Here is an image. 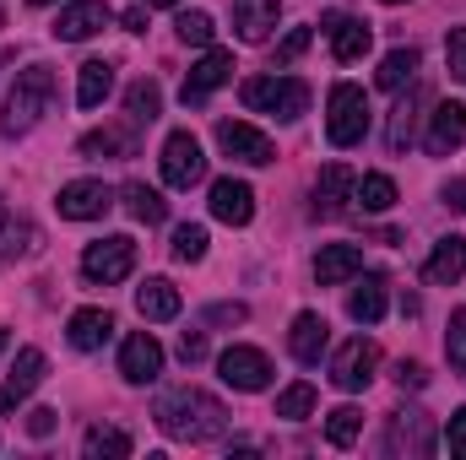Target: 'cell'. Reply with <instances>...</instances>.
Instances as JSON below:
<instances>
[{
  "instance_id": "ba28073f",
  "label": "cell",
  "mask_w": 466,
  "mask_h": 460,
  "mask_svg": "<svg viewBox=\"0 0 466 460\" xmlns=\"http://www.w3.org/2000/svg\"><path fill=\"white\" fill-rule=\"evenodd\" d=\"M218 146L228 152L233 163H249V168L277 163L271 135H266V130H255V125H244V119H223V125H218Z\"/></svg>"
},
{
  "instance_id": "5bb4252c",
  "label": "cell",
  "mask_w": 466,
  "mask_h": 460,
  "mask_svg": "<svg viewBox=\"0 0 466 460\" xmlns=\"http://www.w3.org/2000/svg\"><path fill=\"white\" fill-rule=\"evenodd\" d=\"M352 190H358V174H352L348 163H326L320 179H315V217H342Z\"/></svg>"
},
{
  "instance_id": "ac0fdd59",
  "label": "cell",
  "mask_w": 466,
  "mask_h": 460,
  "mask_svg": "<svg viewBox=\"0 0 466 460\" xmlns=\"http://www.w3.org/2000/svg\"><path fill=\"white\" fill-rule=\"evenodd\" d=\"M277 11H282V0H233V33L244 44H266L277 27Z\"/></svg>"
},
{
  "instance_id": "484cf974",
  "label": "cell",
  "mask_w": 466,
  "mask_h": 460,
  "mask_svg": "<svg viewBox=\"0 0 466 460\" xmlns=\"http://www.w3.org/2000/svg\"><path fill=\"white\" fill-rule=\"evenodd\" d=\"M109 93H115V65H109V60H87V65L76 71V104H82V109H98Z\"/></svg>"
},
{
  "instance_id": "f5cc1de1",
  "label": "cell",
  "mask_w": 466,
  "mask_h": 460,
  "mask_svg": "<svg viewBox=\"0 0 466 460\" xmlns=\"http://www.w3.org/2000/svg\"><path fill=\"white\" fill-rule=\"evenodd\" d=\"M385 5H401V0H385Z\"/></svg>"
},
{
  "instance_id": "2e32d148",
  "label": "cell",
  "mask_w": 466,
  "mask_h": 460,
  "mask_svg": "<svg viewBox=\"0 0 466 460\" xmlns=\"http://www.w3.org/2000/svg\"><path fill=\"white\" fill-rule=\"evenodd\" d=\"M461 141H466V104H434V115H429V135H423L429 157H451Z\"/></svg>"
},
{
  "instance_id": "8992f818",
  "label": "cell",
  "mask_w": 466,
  "mask_h": 460,
  "mask_svg": "<svg viewBox=\"0 0 466 460\" xmlns=\"http://www.w3.org/2000/svg\"><path fill=\"white\" fill-rule=\"evenodd\" d=\"M163 179H168L174 190H190V185L207 179V157H201V141H196L190 130H174V135L163 141Z\"/></svg>"
},
{
  "instance_id": "3957f363",
  "label": "cell",
  "mask_w": 466,
  "mask_h": 460,
  "mask_svg": "<svg viewBox=\"0 0 466 460\" xmlns=\"http://www.w3.org/2000/svg\"><path fill=\"white\" fill-rule=\"evenodd\" d=\"M238 98H244V109L277 115V119H299L309 109V87H304L299 76H249V82L238 87Z\"/></svg>"
},
{
  "instance_id": "d4e9b609",
  "label": "cell",
  "mask_w": 466,
  "mask_h": 460,
  "mask_svg": "<svg viewBox=\"0 0 466 460\" xmlns=\"http://www.w3.org/2000/svg\"><path fill=\"white\" fill-rule=\"evenodd\" d=\"M326 33H331V55H337L342 65H348V60H363V49H369V22H358V16H331Z\"/></svg>"
},
{
  "instance_id": "7402d4cb",
  "label": "cell",
  "mask_w": 466,
  "mask_h": 460,
  "mask_svg": "<svg viewBox=\"0 0 466 460\" xmlns=\"http://www.w3.org/2000/svg\"><path fill=\"white\" fill-rule=\"evenodd\" d=\"M66 336H71L76 352H98V346L115 336V315L109 309H76L71 325H66Z\"/></svg>"
},
{
  "instance_id": "7dc6e473",
  "label": "cell",
  "mask_w": 466,
  "mask_h": 460,
  "mask_svg": "<svg viewBox=\"0 0 466 460\" xmlns=\"http://www.w3.org/2000/svg\"><path fill=\"white\" fill-rule=\"evenodd\" d=\"M440 206H451V212H466V174H461V179H451V185L440 190Z\"/></svg>"
},
{
  "instance_id": "d6986e66",
  "label": "cell",
  "mask_w": 466,
  "mask_h": 460,
  "mask_svg": "<svg viewBox=\"0 0 466 460\" xmlns=\"http://www.w3.org/2000/svg\"><path fill=\"white\" fill-rule=\"evenodd\" d=\"M331 342V325L315 315V309H304V315H293V331H288V346H293V357L299 363H320V352Z\"/></svg>"
},
{
  "instance_id": "ffe728a7",
  "label": "cell",
  "mask_w": 466,
  "mask_h": 460,
  "mask_svg": "<svg viewBox=\"0 0 466 460\" xmlns=\"http://www.w3.org/2000/svg\"><path fill=\"white\" fill-rule=\"evenodd\" d=\"M423 276H429L434 287L461 282V276H466V238H456V233H451V238H440V244H434V255L423 260Z\"/></svg>"
},
{
  "instance_id": "8fae6325",
  "label": "cell",
  "mask_w": 466,
  "mask_h": 460,
  "mask_svg": "<svg viewBox=\"0 0 466 460\" xmlns=\"http://www.w3.org/2000/svg\"><path fill=\"white\" fill-rule=\"evenodd\" d=\"M119 374H125V385H152L163 374V346H157L152 331L125 336V346H119Z\"/></svg>"
},
{
  "instance_id": "f1b7e54d",
  "label": "cell",
  "mask_w": 466,
  "mask_h": 460,
  "mask_svg": "<svg viewBox=\"0 0 466 460\" xmlns=\"http://www.w3.org/2000/svg\"><path fill=\"white\" fill-rule=\"evenodd\" d=\"M82 455H87V460H125V455H130V434L98 423V428H87V434H82Z\"/></svg>"
},
{
  "instance_id": "277c9868",
  "label": "cell",
  "mask_w": 466,
  "mask_h": 460,
  "mask_svg": "<svg viewBox=\"0 0 466 460\" xmlns=\"http://www.w3.org/2000/svg\"><path fill=\"white\" fill-rule=\"evenodd\" d=\"M369 130V93L352 87V82H337L331 98H326V135L331 146H358Z\"/></svg>"
},
{
  "instance_id": "7bdbcfd3",
  "label": "cell",
  "mask_w": 466,
  "mask_h": 460,
  "mask_svg": "<svg viewBox=\"0 0 466 460\" xmlns=\"http://www.w3.org/2000/svg\"><path fill=\"white\" fill-rule=\"evenodd\" d=\"M207 320H212V325H244V320H249V309H244V304H212V309H207Z\"/></svg>"
},
{
  "instance_id": "5b68a950",
  "label": "cell",
  "mask_w": 466,
  "mask_h": 460,
  "mask_svg": "<svg viewBox=\"0 0 466 460\" xmlns=\"http://www.w3.org/2000/svg\"><path fill=\"white\" fill-rule=\"evenodd\" d=\"M130 271H136V238H125V233L98 238V244L82 249V276L98 282V287H115V282H125Z\"/></svg>"
},
{
  "instance_id": "30bf717a",
  "label": "cell",
  "mask_w": 466,
  "mask_h": 460,
  "mask_svg": "<svg viewBox=\"0 0 466 460\" xmlns=\"http://www.w3.org/2000/svg\"><path fill=\"white\" fill-rule=\"evenodd\" d=\"M55 206H60V217H71V223H93V217H104V212L115 206V190H109L104 179H71V185H60Z\"/></svg>"
},
{
  "instance_id": "60d3db41",
  "label": "cell",
  "mask_w": 466,
  "mask_h": 460,
  "mask_svg": "<svg viewBox=\"0 0 466 460\" xmlns=\"http://www.w3.org/2000/svg\"><path fill=\"white\" fill-rule=\"evenodd\" d=\"M309 38H315L309 27H293V33H288V38L277 44V65H293V60H299V55L309 49Z\"/></svg>"
},
{
  "instance_id": "e0dca14e",
  "label": "cell",
  "mask_w": 466,
  "mask_h": 460,
  "mask_svg": "<svg viewBox=\"0 0 466 460\" xmlns=\"http://www.w3.org/2000/svg\"><path fill=\"white\" fill-rule=\"evenodd\" d=\"M212 217L218 223H228V228H244L249 217H255V190L244 185V179H218L212 185Z\"/></svg>"
},
{
  "instance_id": "1f68e13d",
  "label": "cell",
  "mask_w": 466,
  "mask_h": 460,
  "mask_svg": "<svg viewBox=\"0 0 466 460\" xmlns=\"http://www.w3.org/2000/svg\"><path fill=\"white\" fill-rule=\"evenodd\" d=\"M352 201H358L363 212H390V206H396V185H390V174H363L358 190H352Z\"/></svg>"
},
{
  "instance_id": "d6a6232c",
  "label": "cell",
  "mask_w": 466,
  "mask_h": 460,
  "mask_svg": "<svg viewBox=\"0 0 466 460\" xmlns=\"http://www.w3.org/2000/svg\"><path fill=\"white\" fill-rule=\"evenodd\" d=\"M82 152L87 157H130V130H87L82 135Z\"/></svg>"
},
{
  "instance_id": "44dd1931",
  "label": "cell",
  "mask_w": 466,
  "mask_h": 460,
  "mask_svg": "<svg viewBox=\"0 0 466 460\" xmlns=\"http://www.w3.org/2000/svg\"><path fill=\"white\" fill-rule=\"evenodd\" d=\"M363 271V249L358 244H326L320 255H315V276H320V287H337V282H348Z\"/></svg>"
},
{
  "instance_id": "7a4b0ae2",
  "label": "cell",
  "mask_w": 466,
  "mask_h": 460,
  "mask_svg": "<svg viewBox=\"0 0 466 460\" xmlns=\"http://www.w3.org/2000/svg\"><path fill=\"white\" fill-rule=\"evenodd\" d=\"M49 104H55V71H49V65H27V71L16 76L11 98H5L0 130H5V135H27L38 119L49 115Z\"/></svg>"
},
{
  "instance_id": "52a82bcc",
  "label": "cell",
  "mask_w": 466,
  "mask_h": 460,
  "mask_svg": "<svg viewBox=\"0 0 466 460\" xmlns=\"http://www.w3.org/2000/svg\"><path fill=\"white\" fill-rule=\"evenodd\" d=\"M218 374H223V385L233 390H244V395H255V390H266L271 385V357L260 352V346H228L223 357H218Z\"/></svg>"
},
{
  "instance_id": "8d00e7d4",
  "label": "cell",
  "mask_w": 466,
  "mask_h": 460,
  "mask_svg": "<svg viewBox=\"0 0 466 460\" xmlns=\"http://www.w3.org/2000/svg\"><path fill=\"white\" fill-rule=\"evenodd\" d=\"M174 255H179L185 265L207 260V228H201V223H185V228H174Z\"/></svg>"
},
{
  "instance_id": "83f0119b",
  "label": "cell",
  "mask_w": 466,
  "mask_h": 460,
  "mask_svg": "<svg viewBox=\"0 0 466 460\" xmlns=\"http://www.w3.org/2000/svg\"><path fill=\"white\" fill-rule=\"evenodd\" d=\"M125 212H130L136 223H147V228H152V223H163V217H168V201H163L152 185L130 179V185H125Z\"/></svg>"
},
{
  "instance_id": "b9f144b4",
  "label": "cell",
  "mask_w": 466,
  "mask_h": 460,
  "mask_svg": "<svg viewBox=\"0 0 466 460\" xmlns=\"http://www.w3.org/2000/svg\"><path fill=\"white\" fill-rule=\"evenodd\" d=\"M445 450H451V460H466V406H461V412H451V428H445Z\"/></svg>"
},
{
  "instance_id": "e575fe53",
  "label": "cell",
  "mask_w": 466,
  "mask_h": 460,
  "mask_svg": "<svg viewBox=\"0 0 466 460\" xmlns=\"http://www.w3.org/2000/svg\"><path fill=\"white\" fill-rule=\"evenodd\" d=\"M309 412H315V385H309V379H299V385H288V390L277 395V417L299 423V417H309Z\"/></svg>"
},
{
  "instance_id": "4316f807",
  "label": "cell",
  "mask_w": 466,
  "mask_h": 460,
  "mask_svg": "<svg viewBox=\"0 0 466 460\" xmlns=\"http://www.w3.org/2000/svg\"><path fill=\"white\" fill-rule=\"evenodd\" d=\"M348 315L358 320V325H374V320L385 315V276H363V282L352 287Z\"/></svg>"
},
{
  "instance_id": "ee69618b",
  "label": "cell",
  "mask_w": 466,
  "mask_h": 460,
  "mask_svg": "<svg viewBox=\"0 0 466 460\" xmlns=\"http://www.w3.org/2000/svg\"><path fill=\"white\" fill-rule=\"evenodd\" d=\"M396 385H401V390H423V385H429L423 363H396Z\"/></svg>"
},
{
  "instance_id": "681fc988",
  "label": "cell",
  "mask_w": 466,
  "mask_h": 460,
  "mask_svg": "<svg viewBox=\"0 0 466 460\" xmlns=\"http://www.w3.org/2000/svg\"><path fill=\"white\" fill-rule=\"evenodd\" d=\"M147 5H179V0H147Z\"/></svg>"
},
{
  "instance_id": "4fadbf2b",
  "label": "cell",
  "mask_w": 466,
  "mask_h": 460,
  "mask_svg": "<svg viewBox=\"0 0 466 460\" xmlns=\"http://www.w3.org/2000/svg\"><path fill=\"white\" fill-rule=\"evenodd\" d=\"M228 76H233V55H228V49H207V55L190 65V76H185V104H190V109H196V104H207Z\"/></svg>"
},
{
  "instance_id": "f6af8a7d",
  "label": "cell",
  "mask_w": 466,
  "mask_h": 460,
  "mask_svg": "<svg viewBox=\"0 0 466 460\" xmlns=\"http://www.w3.org/2000/svg\"><path fill=\"white\" fill-rule=\"evenodd\" d=\"M27 434H33V439H49V434H55V412H49V406H33V412H27Z\"/></svg>"
},
{
  "instance_id": "9a60e30c",
  "label": "cell",
  "mask_w": 466,
  "mask_h": 460,
  "mask_svg": "<svg viewBox=\"0 0 466 460\" xmlns=\"http://www.w3.org/2000/svg\"><path fill=\"white\" fill-rule=\"evenodd\" d=\"M109 5L104 0H71L66 11H60V22H55V38H66V44H82V38H93V33H104L109 27Z\"/></svg>"
},
{
  "instance_id": "7c38bea8",
  "label": "cell",
  "mask_w": 466,
  "mask_h": 460,
  "mask_svg": "<svg viewBox=\"0 0 466 460\" xmlns=\"http://www.w3.org/2000/svg\"><path fill=\"white\" fill-rule=\"evenodd\" d=\"M44 368H49V357H44L38 346H22V352H16V363H11V379L0 385V412H16V406L38 390Z\"/></svg>"
},
{
  "instance_id": "c3c4849f",
  "label": "cell",
  "mask_w": 466,
  "mask_h": 460,
  "mask_svg": "<svg viewBox=\"0 0 466 460\" xmlns=\"http://www.w3.org/2000/svg\"><path fill=\"white\" fill-rule=\"evenodd\" d=\"M125 33H147V11H141V5L125 11Z\"/></svg>"
},
{
  "instance_id": "816d5d0a",
  "label": "cell",
  "mask_w": 466,
  "mask_h": 460,
  "mask_svg": "<svg viewBox=\"0 0 466 460\" xmlns=\"http://www.w3.org/2000/svg\"><path fill=\"white\" fill-rule=\"evenodd\" d=\"M0 352H5V331H0Z\"/></svg>"
},
{
  "instance_id": "f35d334b",
  "label": "cell",
  "mask_w": 466,
  "mask_h": 460,
  "mask_svg": "<svg viewBox=\"0 0 466 460\" xmlns=\"http://www.w3.org/2000/svg\"><path fill=\"white\" fill-rule=\"evenodd\" d=\"M445 357H451V368H466V309L451 315V331H445Z\"/></svg>"
},
{
  "instance_id": "db71d44e",
  "label": "cell",
  "mask_w": 466,
  "mask_h": 460,
  "mask_svg": "<svg viewBox=\"0 0 466 460\" xmlns=\"http://www.w3.org/2000/svg\"><path fill=\"white\" fill-rule=\"evenodd\" d=\"M0 217H5V206H0Z\"/></svg>"
},
{
  "instance_id": "ab89813d",
  "label": "cell",
  "mask_w": 466,
  "mask_h": 460,
  "mask_svg": "<svg viewBox=\"0 0 466 460\" xmlns=\"http://www.w3.org/2000/svg\"><path fill=\"white\" fill-rule=\"evenodd\" d=\"M445 65H451L456 82H466V27H451V38H445Z\"/></svg>"
},
{
  "instance_id": "cb8c5ba5",
  "label": "cell",
  "mask_w": 466,
  "mask_h": 460,
  "mask_svg": "<svg viewBox=\"0 0 466 460\" xmlns=\"http://www.w3.org/2000/svg\"><path fill=\"white\" fill-rule=\"evenodd\" d=\"M44 249V233L33 228V223H22V217H0V260H27V255H38Z\"/></svg>"
},
{
  "instance_id": "f546056e",
  "label": "cell",
  "mask_w": 466,
  "mask_h": 460,
  "mask_svg": "<svg viewBox=\"0 0 466 460\" xmlns=\"http://www.w3.org/2000/svg\"><path fill=\"white\" fill-rule=\"evenodd\" d=\"M418 76V49H390L385 60H380V71H374V82L385 87V93H396V87H407Z\"/></svg>"
},
{
  "instance_id": "f907efd6",
  "label": "cell",
  "mask_w": 466,
  "mask_h": 460,
  "mask_svg": "<svg viewBox=\"0 0 466 460\" xmlns=\"http://www.w3.org/2000/svg\"><path fill=\"white\" fill-rule=\"evenodd\" d=\"M27 5H55V0H27Z\"/></svg>"
},
{
  "instance_id": "d590c367",
  "label": "cell",
  "mask_w": 466,
  "mask_h": 460,
  "mask_svg": "<svg viewBox=\"0 0 466 460\" xmlns=\"http://www.w3.org/2000/svg\"><path fill=\"white\" fill-rule=\"evenodd\" d=\"M418 98H423V87L412 93V104H418ZM412 104L401 98L396 115H390V130H385V146H390V152H407V141H412Z\"/></svg>"
},
{
  "instance_id": "9c48e42d",
  "label": "cell",
  "mask_w": 466,
  "mask_h": 460,
  "mask_svg": "<svg viewBox=\"0 0 466 460\" xmlns=\"http://www.w3.org/2000/svg\"><path fill=\"white\" fill-rule=\"evenodd\" d=\"M374 368H380V346L369 342V336H352L337 357H331V385L337 390H369V379H374Z\"/></svg>"
},
{
  "instance_id": "6da1fadb",
  "label": "cell",
  "mask_w": 466,
  "mask_h": 460,
  "mask_svg": "<svg viewBox=\"0 0 466 460\" xmlns=\"http://www.w3.org/2000/svg\"><path fill=\"white\" fill-rule=\"evenodd\" d=\"M152 417H157V428H163L168 439H185V445H212V439L228 434V406H223L218 395L196 390V385L163 390Z\"/></svg>"
},
{
  "instance_id": "4dcf8cb0",
  "label": "cell",
  "mask_w": 466,
  "mask_h": 460,
  "mask_svg": "<svg viewBox=\"0 0 466 460\" xmlns=\"http://www.w3.org/2000/svg\"><path fill=\"white\" fill-rule=\"evenodd\" d=\"M125 109H130V125H152V119L163 115V93H157V82H130V93H125Z\"/></svg>"
},
{
  "instance_id": "603a6c76",
  "label": "cell",
  "mask_w": 466,
  "mask_h": 460,
  "mask_svg": "<svg viewBox=\"0 0 466 460\" xmlns=\"http://www.w3.org/2000/svg\"><path fill=\"white\" fill-rule=\"evenodd\" d=\"M136 309H141V320H174L179 315V287L168 276H147L136 287Z\"/></svg>"
},
{
  "instance_id": "bcb514c9",
  "label": "cell",
  "mask_w": 466,
  "mask_h": 460,
  "mask_svg": "<svg viewBox=\"0 0 466 460\" xmlns=\"http://www.w3.org/2000/svg\"><path fill=\"white\" fill-rule=\"evenodd\" d=\"M179 357H185V363H201V357H207V336H201V331H185V336H179Z\"/></svg>"
},
{
  "instance_id": "836d02e7",
  "label": "cell",
  "mask_w": 466,
  "mask_h": 460,
  "mask_svg": "<svg viewBox=\"0 0 466 460\" xmlns=\"http://www.w3.org/2000/svg\"><path fill=\"white\" fill-rule=\"evenodd\" d=\"M358 434H363V412H358V406H337V412L326 417V439H331L337 450L358 445Z\"/></svg>"
},
{
  "instance_id": "74e56055",
  "label": "cell",
  "mask_w": 466,
  "mask_h": 460,
  "mask_svg": "<svg viewBox=\"0 0 466 460\" xmlns=\"http://www.w3.org/2000/svg\"><path fill=\"white\" fill-rule=\"evenodd\" d=\"M174 27H179V38H185V44H212V33H218L207 11H179V22H174Z\"/></svg>"
}]
</instances>
